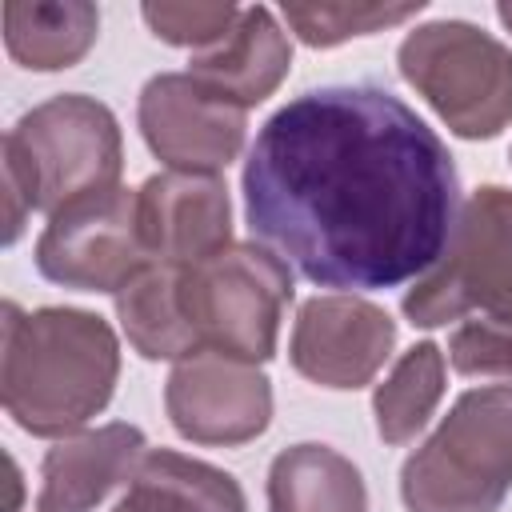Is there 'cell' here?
<instances>
[{"instance_id": "cell-25", "label": "cell", "mask_w": 512, "mask_h": 512, "mask_svg": "<svg viewBox=\"0 0 512 512\" xmlns=\"http://www.w3.org/2000/svg\"><path fill=\"white\" fill-rule=\"evenodd\" d=\"M36 512H60V508H36Z\"/></svg>"}, {"instance_id": "cell-1", "label": "cell", "mask_w": 512, "mask_h": 512, "mask_svg": "<svg viewBox=\"0 0 512 512\" xmlns=\"http://www.w3.org/2000/svg\"><path fill=\"white\" fill-rule=\"evenodd\" d=\"M240 188L252 232L304 280L340 292L420 280L460 216L448 144L376 84H324L276 108Z\"/></svg>"}, {"instance_id": "cell-15", "label": "cell", "mask_w": 512, "mask_h": 512, "mask_svg": "<svg viewBox=\"0 0 512 512\" xmlns=\"http://www.w3.org/2000/svg\"><path fill=\"white\" fill-rule=\"evenodd\" d=\"M100 36V8L88 0H8L4 48L28 72H60L88 56Z\"/></svg>"}, {"instance_id": "cell-12", "label": "cell", "mask_w": 512, "mask_h": 512, "mask_svg": "<svg viewBox=\"0 0 512 512\" xmlns=\"http://www.w3.org/2000/svg\"><path fill=\"white\" fill-rule=\"evenodd\" d=\"M136 196L140 236L152 264L192 268L232 244V200L220 176L156 172Z\"/></svg>"}, {"instance_id": "cell-9", "label": "cell", "mask_w": 512, "mask_h": 512, "mask_svg": "<svg viewBox=\"0 0 512 512\" xmlns=\"http://www.w3.org/2000/svg\"><path fill=\"white\" fill-rule=\"evenodd\" d=\"M136 124L148 152L168 172L220 176L248 136V112L224 104L188 72H160L140 88Z\"/></svg>"}, {"instance_id": "cell-24", "label": "cell", "mask_w": 512, "mask_h": 512, "mask_svg": "<svg viewBox=\"0 0 512 512\" xmlns=\"http://www.w3.org/2000/svg\"><path fill=\"white\" fill-rule=\"evenodd\" d=\"M496 16H500V24L512 32V4H496Z\"/></svg>"}, {"instance_id": "cell-16", "label": "cell", "mask_w": 512, "mask_h": 512, "mask_svg": "<svg viewBox=\"0 0 512 512\" xmlns=\"http://www.w3.org/2000/svg\"><path fill=\"white\" fill-rule=\"evenodd\" d=\"M268 512H368L360 468L328 444H292L268 468Z\"/></svg>"}, {"instance_id": "cell-11", "label": "cell", "mask_w": 512, "mask_h": 512, "mask_svg": "<svg viewBox=\"0 0 512 512\" xmlns=\"http://www.w3.org/2000/svg\"><path fill=\"white\" fill-rule=\"evenodd\" d=\"M396 344V320L364 296H312L300 304L288 360L292 368L336 392H356L376 380Z\"/></svg>"}, {"instance_id": "cell-13", "label": "cell", "mask_w": 512, "mask_h": 512, "mask_svg": "<svg viewBox=\"0 0 512 512\" xmlns=\"http://www.w3.org/2000/svg\"><path fill=\"white\" fill-rule=\"evenodd\" d=\"M144 452H148L144 432L124 420L56 440L40 460L36 508H60V512L96 508L112 488L136 476Z\"/></svg>"}, {"instance_id": "cell-20", "label": "cell", "mask_w": 512, "mask_h": 512, "mask_svg": "<svg viewBox=\"0 0 512 512\" xmlns=\"http://www.w3.org/2000/svg\"><path fill=\"white\" fill-rule=\"evenodd\" d=\"M424 4H288L284 0V20L296 32V40H304L308 48H336L352 36H372L384 28H396L404 20H412Z\"/></svg>"}, {"instance_id": "cell-10", "label": "cell", "mask_w": 512, "mask_h": 512, "mask_svg": "<svg viewBox=\"0 0 512 512\" xmlns=\"http://www.w3.org/2000/svg\"><path fill=\"white\" fill-rule=\"evenodd\" d=\"M164 408L184 440L236 448L272 424V384L256 364L200 348L176 360L164 384Z\"/></svg>"}, {"instance_id": "cell-6", "label": "cell", "mask_w": 512, "mask_h": 512, "mask_svg": "<svg viewBox=\"0 0 512 512\" xmlns=\"http://www.w3.org/2000/svg\"><path fill=\"white\" fill-rule=\"evenodd\" d=\"M396 64L460 140H492L512 124V48L492 32L432 20L400 40Z\"/></svg>"}, {"instance_id": "cell-2", "label": "cell", "mask_w": 512, "mask_h": 512, "mask_svg": "<svg viewBox=\"0 0 512 512\" xmlns=\"http://www.w3.org/2000/svg\"><path fill=\"white\" fill-rule=\"evenodd\" d=\"M120 380L112 324L84 308L20 312L4 304L0 400L16 428L44 440L76 436L96 420Z\"/></svg>"}, {"instance_id": "cell-18", "label": "cell", "mask_w": 512, "mask_h": 512, "mask_svg": "<svg viewBox=\"0 0 512 512\" xmlns=\"http://www.w3.org/2000/svg\"><path fill=\"white\" fill-rule=\"evenodd\" d=\"M132 492L160 504V512H248L232 472L172 448H148L140 456Z\"/></svg>"}, {"instance_id": "cell-19", "label": "cell", "mask_w": 512, "mask_h": 512, "mask_svg": "<svg viewBox=\"0 0 512 512\" xmlns=\"http://www.w3.org/2000/svg\"><path fill=\"white\" fill-rule=\"evenodd\" d=\"M444 396V352L432 340L400 352L392 372L372 392V416L384 444H408L428 424Z\"/></svg>"}, {"instance_id": "cell-7", "label": "cell", "mask_w": 512, "mask_h": 512, "mask_svg": "<svg viewBox=\"0 0 512 512\" xmlns=\"http://www.w3.org/2000/svg\"><path fill=\"white\" fill-rule=\"evenodd\" d=\"M400 308L416 328L512 316V188L484 184L460 204L440 260L404 292Z\"/></svg>"}, {"instance_id": "cell-4", "label": "cell", "mask_w": 512, "mask_h": 512, "mask_svg": "<svg viewBox=\"0 0 512 512\" xmlns=\"http://www.w3.org/2000/svg\"><path fill=\"white\" fill-rule=\"evenodd\" d=\"M512 488V384L468 388L404 460L408 512H500Z\"/></svg>"}, {"instance_id": "cell-21", "label": "cell", "mask_w": 512, "mask_h": 512, "mask_svg": "<svg viewBox=\"0 0 512 512\" xmlns=\"http://www.w3.org/2000/svg\"><path fill=\"white\" fill-rule=\"evenodd\" d=\"M140 16L156 40L192 48L196 56L216 48L232 32V24L240 20V8L236 4H144Z\"/></svg>"}, {"instance_id": "cell-3", "label": "cell", "mask_w": 512, "mask_h": 512, "mask_svg": "<svg viewBox=\"0 0 512 512\" xmlns=\"http://www.w3.org/2000/svg\"><path fill=\"white\" fill-rule=\"evenodd\" d=\"M4 164V244H16L32 212L60 208L120 188L124 140L108 104L60 92L24 112L0 144Z\"/></svg>"}, {"instance_id": "cell-23", "label": "cell", "mask_w": 512, "mask_h": 512, "mask_svg": "<svg viewBox=\"0 0 512 512\" xmlns=\"http://www.w3.org/2000/svg\"><path fill=\"white\" fill-rule=\"evenodd\" d=\"M112 512H160V504H152L148 496H140V492H132V488H128V496H124Z\"/></svg>"}, {"instance_id": "cell-22", "label": "cell", "mask_w": 512, "mask_h": 512, "mask_svg": "<svg viewBox=\"0 0 512 512\" xmlns=\"http://www.w3.org/2000/svg\"><path fill=\"white\" fill-rule=\"evenodd\" d=\"M460 376H512V316H468L448 340Z\"/></svg>"}, {"instance_id": "cell-8", "label": "cell", "mask_w": 512, "mask_h": 512, "mask_svg": "<svg viewBox=\"0 0 512 512\" xmlns=\"http://www.w3.org/2000/svg\"><path fill=\"white\" fill-rule=\"evenodd\" d=\"M36 272L76 292H120L152 260L140 236V196L112 188L48 216L36 240Z\"/></svg>"}, {"instance_id": "cell-5", "label": "cell", "mask_w": 512, "mask_h": 512, "mask_svg": "<svg viewBox=\"0 0 512 512\" xmlns=\"http://www.w3.org/2000/svg\"><path fill=\"white\" fill-rule=\"evenodd\" d=\"M292 296L296 284L288 260L256 240H232L224 252L180 268V304L196 344L244 364L276 356Z\"/></svg>"}, {"instance_id": "cell-17", "label": "cell", "mask_w": 512, "mask_h": 512, "mask_svg": "<svg viewBox=\"0 0 512 512\" xmlns=\"http://www.w3.org/2000/svg\"><path fill=\"white\" fill-rule=\"evenodd\" d=\"M116 320L144 360H184L200 352L180 304V268L148 264L116 292Z\"/></svg>"}, {"instance_id": "cell-14", "label": "cell", "mask_w": 512, "mask_h": 512, "mask_svg": "<svg viewBox=\"0 0 512 512\" xmlns=\"http://www.w3.org/2000/svg\"><path fill=\"white\" fill-rule=\"evenodd\" d=\"M288 68H292V40L264 4L240 8L232 32L216 48L196 52L188 60V76L196 84H204L212 96L244 112L264 104L284 84Z\"/></svg>"}]
</instances>
